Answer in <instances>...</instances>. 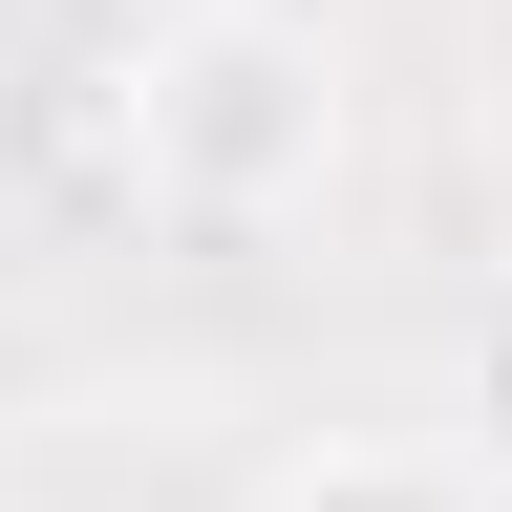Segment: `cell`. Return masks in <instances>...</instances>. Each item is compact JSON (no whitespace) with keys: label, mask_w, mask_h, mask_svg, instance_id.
Here are the masks:
<instances>
[{"label":"cell","mask_w":512,"mask_h":512,"mask_svg":"<svg viewBox=\"0 0 512 512\" xmlns=\"http://www.w3.org/2000/svg\"><path fill=\"white\" fill-rule=\"evenodd\" d=\"M256 512H512V470H470L448 427H320L256 470Z\"/></svg>","instance_id":"2"},{"label":"cell","mask_w":512,"mask_h":512,"mask_svg":"<svg viewBox=\"0 0 512 512\" xmlns=\"http://www.w3.org/2000/svg\"><path fill=\"white\" fill-rule=\"evenodd\" d=\"M128 192L171 235H299L342 192V43L299 0H171L128 43Z\"/></svg>","instance_id":"1"},{"label":"cell","mask_w":512,"mask_h":512,"mask_svg":"<svg viewBox=\"0 0 512 512\" xmlns=\"http://www.w3.org/2000/svg\"><path fill=\"white\" fill-rule=\"evenodd\" d=\"M470 470H512V299H491V342H470Z\"/></svg>","instance_id":"3"}]
</instances>
